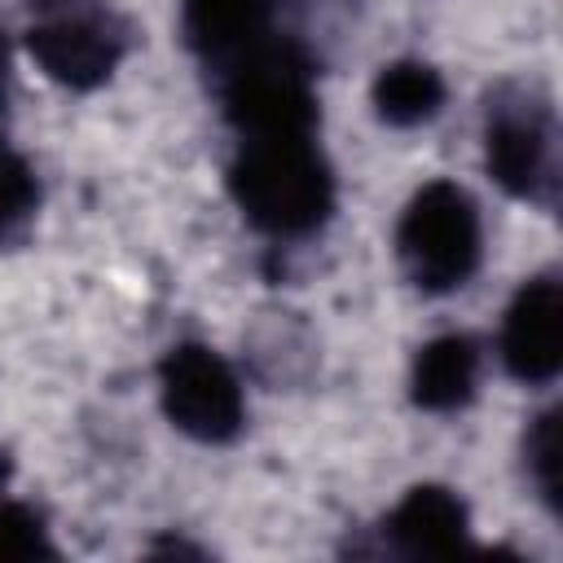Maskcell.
Here are the masks:
<instances>
[{
	"instance_id": "8",
	"label": "cell",
	"mask_w": 563,
	"mask_h": 563,
	"mask_svg": "<svg viewBox=\"0 0 563 563\" xmlns=\"http://www.w3.org/2000/svg\"><path fill=\"white\" fill-rule=\"evenodd\" d=\"M387 541L413 559H444L466 550V506L444 484H413L383 523Z\"/></svg>"
},
{
	"instance_id": "1",
	"label": "cell",
	"mask_w": 563,
	"mask_h": 563,
	"mask_svg": "<svg viewBox=\"0 0 563 563\" xmlns=\"http://www.w3.org/2000/svg\"><path fill=\"white\" fill-rule=\"evenodd\" d=\"M229 194L238 211L268 238H303L325 224L334 207L330 163L312 132L290 136H242L229 167Z\"/></svg>"
},
{
	"instance_id": "6",
	"label": "cell",
	"mask_w": 563,
	"mask_h": 563,
	"mask_svg": "<svg viewBox=\"0 0 563 563\" xmlns=\"http://www.w3.org/2000/svg\"><path fill=\"white\" fill-rule=\"evenodd\" d=\"M484 158L493 180L528 202H554V119L528 92H497L484 119Z\"/></svg>"
},
{
	"instance_id": "15",
	"label": "cell",
	"mask_w": 563,
	"mask_h": 563,
	"mask_svg": "<svg viewBox=\"0 0 563 563\" xmlns=\"http://www.w3.org/2000/svg\"><path fill=\"white\" fill-rule=\"evenodd\" d=\"M4 479H9V453L0 449V484H4Z\"/></svg>"
},
{
	"instance_id": "10",
	"label": "cell",
	"mask_w": 563,
	"mask_h": 563,
	"mask_svg": "<svg viewBox=\"0 0 563 563\" xmlns=\"http://www.w3.org/2000/svg\"><path fill=\"white\" fill-rule=\"evenodd\" d=\"M475 378H479V347L466 334H440L427 347H418L413 356V405L431 409V413H449L462 409L475 396Z\"/></svg>"
},
{
	"instance_id": "9",
	"label": "cell",
	"mask_w": 563,
	"mask_h": 563,
	"mask_svg": "<svg viewBox=\"0 0 563 563\" xmlns=\"http://www.w3.org/2000/svg\"><path fill=\"white\" fill-rule=\"evenodd\" d=\"M268 22L273 0H180V26L189 48L216 66L268 40Z\"/></svg>"
},
{
	"instance_id": "7",
	"label": "cell",
	"mask_w": 563,
	"mask_h": 563,
	"mask_svg": "<svg viewBox=\"0 0 563 563\" xmlns=\"http://www.w3.org/2000/svg\"><path fill=\"white\" fill-rule=\"evenodd\" d=\"M501 361L519 383H554L563 369V286L532 277L506 308Z\"/></svg>"
},
{
	"instance_id": "11",
	"label": "cell",
	"mask_w": 563,
	"mask_h": 563,
	"mask_svg": "<svg viewBox=\"0 0 563 563\" xmlns=\"http://www.w3.org/2000/svg\"><path fill=\"white\" fill-rule=\"evenodd\" d=\"M444 106V79L427 62H391L374 79V110L391 128H418Z\"/></svg>"
},
{
	"instance_id": "3",
	"label": "cell",
	"mask_w": 563,
	"mask_h": 563,
	"mask_svg": "<svg viewBox=\"0 0 563 563\" xmlns=\"http://www.w3.org/2000/svg\"><path fill=\"white\" fill-rule=\"evenodd\" d=\"M479 211L475 198L453 180L422 185L400 224H396V255L409 282L427 295L457 290L479 268Z\"/></svg>"
},
{
	"instance_id": "16",
	"label": "cell",
	"mask_w": 563,
	"mask_h": 563,
	"mask_svg": "<svg viewBox=\"0 0 563 563\" xmlns=\"http://www.w3.org/2000/svg\"><path fill=\"white\" fill-rule=\"evenodd\" d=\"M0 97H4V40H0Z\"/></svg>"
},
{
	"instance_id": "2",
	"label": "cell",
	"mask_w": 563,
	"mask_h": 563,
	"mask_svg": "<svg viewBox=\"0 0 563 563\" xmlns=\"http://www.w3.org/2000/svg\"><path fill=\"white\" fill-rule=\"evenodd\" d=\"M220 101L242 136L312 132L317 92L312 66L290 40H260L220 66Z\"/></svg>"
},
{
	"instance_id": "5",
	"label": "cell",
	"mask_w": 563,
	"mask_h": 563,
	"mask_svg": "<svg viewBox=\"0 0 563 563\" xmlns=\"http://www.w3.org/2000/svg\"><path fill=\"white\" fill-rule=\"evenodd\" d=\"M158 391H163L167 422L202 444H224L242 431L246 400H242L238 374L224 365V356H216L202 343H176L163 356Z\"/></svg>"
},
{
	"instance_id": "14",
	"label": "cell",
	"mask_w": 563,
	"mask_h": 563,
	"mask_svg": "<svg viewBox=\"0 0 563 563\" xmlns=\"http://www.w3.org/2000/svg\"><path fill=\"white\" fill-rule=\"evenodd\" d=\"M31 207H35V176H31V167L18 154L0 150V224L26 216Z\"/></svg>"
},
{
	"instance_id": "12",
	"label": "cell",
	"mask_w": 563,
	"mask_h": 563,
	"mask_svg": "<svg viewBox=\"0 0 563 563\" xmlns=\"http://www.w3.org/2000/svg\"><path fill=\"white\" fill-rule=\"evenodd\" d=\"M528 475L550 501V510H563V409H545L528 431Z\"/></svg>"
},
{
	"instance_id": "4",
	"label": "cell",
	"mask_w": 563,
	"mask_h": 563,
	"mask_svg": "<svg viewBox=\"0 0 563 563\" xmlns=\"http://www.w3.org/2000/svg\"><path fill=\"white\" fill-rule=\"evenodd\" d=\"M26 48L48 79L88 92L114 75L128 31L106 0H31Z\"/></svg>"
},
{
	"instance_id": "13",
	"label": "cell",
	"mask_w": 563,
	"mask_h": 563,
	"mask_svg": "<svg viewBox=\"0 0 563 563\" xmlns=\"http://www.w3.org/2000/svg\"><path fill=\"white\" fill-rule=\"evenodd\" d=\"M57 550L48 545L44 519L22 506V501H4L0 506V559H53Z\"/></svg>"
}]
</instances>
